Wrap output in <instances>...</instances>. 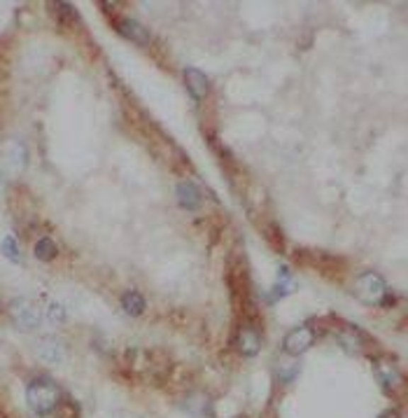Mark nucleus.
Here are the masks:
<instances>
[{
  "label": "nucleus",
  "instance_id": "nucleus-1",
  "mask_svg": "<svg viewBox=\"0 0 408 418\" xmlns=\"http://www.w3.org/2000/svg\"><path fill=\"white\" fill-rule=\"evenodd\" d=\"M26 402L30 407V412L38 416H50L54 414L61 405V388L47 376L30 381L26 388Z\"/></svg>",
  "mask_w": 408,
  "mask_h": 418
},
{
  "label": "nucleus",
  "instance_id": "nucleus-2",
  "mask_svg": "<svg viewBox=\"0 0 408 418\" xmlns=\"http://www.w3.org/2000/svg\"><path fill=\"white\" fill-rule=\"evenodd\" d=\"M353 292L359 302L369 304V307H378V304H387V283L378 271H364L355 278Z\"/></svg>",
  "mask_w": 408,
  "mask_h": 418
},
{
  "label": "nucleus",
  "instance_id": "nucleus-3",
  "mask_svg": "<svg viewBox=\"0 0 408 418\" xmlns=\"http://www.w3.org/2000/svg\"><path fill=\"white\" fill-rule=\"evenodd\" d=\"M7 313H10L14 327L21 329V332H35L40 323H42V313H40L38 302H33L30 297H17V299H12L10 307H7Z\"/></svg>",
  "mask_w": 408,
  "mask_h": 418
},
{
  "label": "nucleus",
  "instance_id": "nucleus-4",
  "mask_svg": "<svg viewBox=\"0 0 408 418\" xmlns=\"http://www.w3.org/2000/svg\"><path fill=\"white\" fill-rule=\"evenodd\" d=\"M313 343H315V329L308 327V325H299V327H294V329L287 332L285 341H283V351L287 353V356L299 358Z\"/></svg>",
  "mask_w": 408,
  "mask_h": 418
},
{
  "label": "nucleus",
  "instance_id": "nucleus-5",
  "mask_svg": "<svg viewBox=\"0 0 408 418\" xmlns=\"http://www.w3.org/2000/svg\"><path fill=\"white\" fill-rule=\"evenodd\" d=\"M35 356L47 365H59L66 360L68 351H66V343L61 339H56V336H42L35 346Z\"/></svg>",
  "mask_w": 408,
  "mask_h": 418
},
{
  "label": "nucleus",
  "instance_id": "nucleus-6",
  "mask_svg": "<svg viewBox=\"0 0 408 418\" xmlns=\"http://www.w3.org/2000/svg\"><path fill=\"white\" fill-rule=\"evenodd\" d=\"M373 369H375V376H378L380 385H382V388H385L387 392L397 390L399 385L404 383L402 372H399V367H397L395 363H392V360H378V363L373 365Z\"/></svg>",
  "mask_w": 408,
  "mask_h": 418
},
{
  "label": "nucleus",
  "instance_id": "nucleus-7",
  "mask_svg": "<svg viewBox=\"0 0 408 418\" xmlns=\"http://www.w3.org/2000/svg\"><path fill=\"white\" fill-rule=\"evenodd\" d=\"M117 31L122 33L126 40H131V43H135V45H149V40H152V35H149V31L142 26L140 21H135V19H119L117 21Z\"/></svg>",
  "mask_w": 408,
  "mask_h": 418
},
{
  "label": "nucleus",
  "instance_id": "nucleus-8",
  "mask_svg": "<svg viewBox=\"0 0 408 418\" xmlns=\"http://www.w3.org/2000/svg\"><path fill=\"white\" fill-rule=\"evenodd\" d=\"M236 343H238V351H241L245 358H254L261 351V334L254 327H243L241 332H238Z\"/></svg>",
  "mask_w": 408,
  "mask_h": 418
},
{
  "label": "nucleus",
  "instance_id": "nucleus-9",
  "mask_svg": "<svg viewBox=\"0 0 408 418\" xmlns=\"http://www.w3.org/2000/svg\"><path fill=\"white\" fill-rule=\"evenodd\" d=\"M175 192H178V204L185 208V211H196V208L201 206V189L191 180H182Z\"/></svg>",
  "mask_w": 408,
  "mask_h": 418
},
{
  "label": "nucleus",
  "instance_id": "nucleus-10",
  "mask_svg": "<svg viewBox=\"0 0 408 418\" xmlns=\"http://www.w3.org/2000/svg\"><path fill=\"white\" fill-rule=\"evenodd\" d=\"M185 82H187L189 94L194 96L196 101H203L208 96V89H210L205 73H201L198 68H185Z\"/></svg>",
  "mask_w": 408,
  "mask_h": 418
},
{
  "label": "nucleus",
  "instance_id": "nucleus-11",
  "mask_svg": "<svg viewBox=\"0 0 408 418\" xmlns=\"http://www.w3.org/2000/svg\"><path fill=\"white\" fill-rule=\"evenodd\" d=\"M145 297H142L138 290H129L122 295V309L129 313V316H140L142 311H145Z\"/></svg>",
  "mask_w": 408,
  "mask_h": 418
},
{
  "label": "nucleus",
  "instance_id": "nucleus-12",
  "mask_svg": "<svg viewBox=\"0 0 408 418\" xmlns=\"http://www.w3.org/2000/svg\"><path fill=\"white\" fill-rule=\"evenodd\" d=\"M56 253H59V248H56V243L52 238H40L38 243H35V251H33V255L38 257L40 262H52L54 257H56Z\"/></svg>",
  "mask_w": 408,
  "mask_h": 418
},
{
  "label": "nucleus",
  "instance_id": "nucleus-13",
  "mask_svg": "<svg viewBox=\"0 0 408 418\" xmlns=\"http://www.w3.org/2000/svg\"><path fill=\"white\" fill-rule=\"evenodd\" d=\"M0 253H3L7 260L14 262V264H19L21 262V253H19V246H17V241H14L12 236H7L3 241V246H0Z\"/></svg>",
  "mask_w": 408,
  "mask_h": 418
},
{
  "label": "nucleus",
  "instance_id": "nucleus-14",
  "mask_svg": "<svg viewBox=\"0 0 408 418\" xmlns=\"http://www.w3.org/2000/svg\"><path fill=\"white\" fill-rule=\"evenodd\" d=\"M47 320H50L52 325H63L66 323V309H63L61 304L52 302L50 307H47Z\"/></svg>",
  "mask_w": 408,
  "mask_h": 418
},
{
  "label": "nucleus",
  "instance_id": "nucleus-15",
  "mask_svg": "<svg viewBox=\"0 0 408 418\" xmlns=\"http://www.w3.org/2000/svg\"><path fill=\"white\" fill-rule=\"evenodd\" d=\"M378 418H399V414L395 412V409H390V412H382Z\"/></svg>",
  "mask_w": 408,
  "mask_h": 418
},
{
  "label": "nucleus",
  "instance_id": "nucleus-16",
  "mask_svg": "<svg viewBox=\"0 0 408 418\" xmlns=\"http://www.w3.org/2000/svg\"><path fill=\"white\" fill-rule=\"evenodd\" d=\"M117 418H138V416H117Z\"/></svg>",
  "mask_w": 408,
  "mask_h": 418
}]
</instances>
